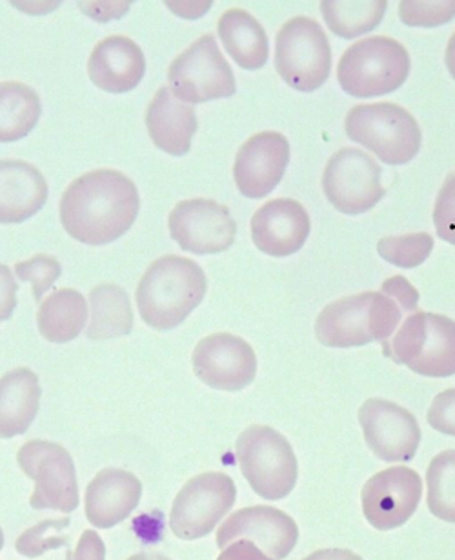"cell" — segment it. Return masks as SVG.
I'll return each instance as SVG.
<instances>
[{
    "instance_id": "obj_31",
    "label": "cell",
    "mask_w": 455,
    "mask_h": 560,
    "mask_svg": "<svg viewBox=\"0 0 455 560\" xmlns=\"http://www.w3.org/2000/svg\"><path fill=\"white\" fill-rule=\"evenodd\" d=\"M432 249H434V237L427 232L383 237L377 243L381 259L405 270L418 268L427 262Z\"/></svg>"
},
{
    "instance_id": "obj_9",
    "label": "cell",
    "mask_w": 455,
    "mask_h": 560,
    "mask_svg": "<svg viewBox=\"0 0 455 560\" xmlns=\"http://www.w3.org/2000/svg\"><path fill=\"white\" fill-rule=\"evenodd\" d=\"M168 82L175 97L191 106L233 97L237 92L232 66L228 65L212 33L172 60Z\"/></svg>"
},
{
    "instance_id": "obj_13",
    "label": "cell",
    "mask_w": 455,
    "mask_h": 560,
    "mask_svg": "<svg viewBox=\"0 0 455 560\" xmlns=\"http://www.w3.org/2000/svg\"><path fill=\"white\" fill-rule=\"evenodd\" d=\"M168 228L179 248L196 255L226 252L237 237L232 213L212 199L183 200L170 213Z\"/></svg>"
},
{
    "instance_id": "obj_20",
    "label": "cell",
    "mask_w": 455,
    "mask_h": 560,
    "mask_svg": "<svg viewBox=\"0 0 455 560\" xmlns=\"http://www.w3.org/2000/svg\"><path fill=\"white\" fill-rule=\"evenodd\" d=\"M147 73V57L141 46L125 37L112 35L93 48L88 60V75L95 86L108 93L131 92Z\"/></svg>"
},
{
    "instance_id": "obj_6",
    "label": "cell",
    "mask_w": 455,
    "mask_h": 560,
    "mask_svg": "<svg viewBox=\"0 0 455 560\" xmlns=\"http://www.w3.org/2000/svg\"><path fill=\"white\" fill-rule=\"evenodd\" d=\"M347 136L374 151L380 161L402 166L421 151L423 133L408 109L392 103L359 104L345 119Z\"/></svg>"
},
{
    "instance_id": "obj_30",
    "label": "cell",
    "mask_w": 455,
    "mask_h": 560,
    "mask_svg": "<svg viewBox=\"0 0 455 560\" xmlns=\"http://www.w3.org/2000/svg\"><path fill=\"white\" fill-rule=\"evenodd\" d=\"M429 510L434 517L455 524V450L440 453L427 471Z\"/></svg>"
},
{
    "instance_id": "obj_28",
    "label": "cell",
    "mask_w": 455,
    "mask_h": 560,
    "mask_svg": "<svg viewBox=\"0 0 455 560\" xmlns=\"http://www.w3.org/2000/svg\"><path fill=\"white\" fill-rule=\"evenodd\" d=\"M43 114L37 92L22 82H0V142H15L32 133Z\"/></svg>"
},
{
    "instance_id": "obj_33",
    "label": "cell",
    "mask_w": 455,
    "mask_h": 560,
    "mask_svg": "<svg viewBox=\"0 0 455 560\" xmlns=\"http://www.w3.org/2000/svg\"><path fill=\"white\" fill-rule=\"evenodd\" d=\"M399 16L407 26L440 27L455 19V0H402Z\"/></svg>"
},
{
    "instance_id": "obj_26",
    "label": "cell",
    "mask_w": 455,
    "mask_h": 560,
    "mask_svg": "<svg viewBox=\"0 0 455 560\" xmlns=\"http://www.w3.org/2000/svg\"><path fill=\"white\" fill-rule=\"evenodd\" d=\"M88 302L81 291L65 288L46 296L37 312L38 331L54 345H66L84 331Z\"/></svg>"
},
{
    "instance_id": "obj_37",
    "label": "cell",
    "mask_w": 455,
    "mask_h": 560,
    "mask_svg": "<svg viewBox=\"0 0 455 560\" xmlns=\"http://www.w3.org/2000/svg\"><path fill=\"white\" fill-rule=\"evenodd\" d=\"M16 291L19 284L15 282L13 271L5 265H0V323L11 318L16 307Z\"/></svg>"
},
{
    "instance_id": "obj_14",
    "label": "cell",
    "mask_w": 455,
    "mask_h": 560,
    "mask_svg": "<svg viewBox=\"0 0 455 560\" xmlns=\"http://www.w3.org/2000/svg\"><path fill=\"white\" fill-rule=\"evenodd\" d=\"M423 480L418 471L396 466L383 469L364 485L361 506L370 526L380 532L401 528L418 510Z\"/></svg>"
},
{
    "instance_id": "obj_18",
    "label": "cell",
    "mask_w": 455,
    "mask_h": 560,
    "mask_svg": "<svg viewBox=\"0 0 455 560\" xmlns=\"http://www.w3.org/2000/svg\"><path fill=\"white\" fill-rule=\"evenodd\" d=\"M290 164V142L277 131L249 137L233 162L235 186L248 199H262L281 183Z\"/></svg>"
},
{
    "instance_id": "obj_40",
    "label": "cell",
    "mask_w": 455,
    "mask_h": 560,
    "mask_svg": "<svg viewBox=\"0 0 455 560\" xmlns=\"http://www.w3.org/2000/svg\"><path fill=\"white\" fill-rule=\"evenodd\" d=\"M303 560H363V557H359L358 553H353L350 550H319L306 557Z\"/></svg>"
},
{
    "instance_id": "obj_12",
    "label": "cell",
    "mask_w": 455,
    "mask_h": 560,
    "mask_svg": "<svg viewBox=\"0 0 455 560\" xmlns=\"http://www.w3.org/2000/svg\"><path fill=\"white\" fill-rule=\"evenodd\" d=\"M380 164L358 148H342L330 156L323 173L326 199L345 215H361L385 197Z\"/></svg>"
},
{
    "instance_id": "obj_36",
    "label": "cell",
    "mask_w": 455,
    "mask_h": 560,
    "mask_svg": "<svg viewBox=\"0 0 455 560\" xmlns=\"http://www.w3.org/2000/svg\"><path fill=\"white\" fill-rule=\"evenodd\" d=\"M427 419L434 430L455 436V388L446 389L435 397Z\"/></svg>"
},
{
    "instance_id": "obj_17",
    "label": "cell",
    "mask_w": 455,
    "mask_h": 560,
    "mask_svg": "<svg viewBox=\"0 0 455 560\" xmlns=\"http://www.w3.org/2000/svg\"><path fill=\"white\" fill-rule=\"evenodd\" d=\"M298 539L295 521L270 506L243 508L230 515L218 532L221 550L237 540H249L273 560L287 559L298 545Z\"/></svg>"
},
{
    "instance_id": "obj_29",
    "label": "cell",
    "mask_w": 455,
    "mask_h": 560,
    "mask_svg": "<svg viewBox=\"0 0 455 560\" xmlns=\"http://www.w3.org/2000/svg\"><path fill=\"white\" fill-rule=\"evenodd\" d=\"M386 0H323L320 11L326 26L337 37L358 38L374 32L385 19Z\"/></svg>"
},
{
    "instance_id": "obj_35",
    "label": "cell",
    "mask_w": 455,
    "mask_h": 560,
    "mask_svg": "<svg viewBox=\"0 0 455 560\" xmlns=\"http://www.w3.org/2000/svg\"><path fill=\"white\" fill-rule=\"evenodd\" d=\"M434 226L441 241L455 246V172L446 175L435 199Z\"/></svg>"
},
{
    "instance_id": "obj_44",
    "label": "cell",
    "mask_w": 455,
    "mask_h": 560,
    "mask_svg": "<svg viewBox=\"0 0 455 560\" xmlns=\"http://www.w3.org/2000/svg\"><path fill=\"white\" fill-rule=\"evenodd\" d=\"M66 560H73V553H71V550L66 551Z\"/></svg>"
},
{
    "instance_id": "obj_8",
    "label": "cell",
    "mask_w": 455,
    "mask_h": 560,
    "mask_svg": "<svg viewBox=\"0 0 455 560\" xmlns=\"http://www.w3.org/2000/svg\"><path fill=\"white\" fill-rule=\"evenodd\" d=\"M276 70L298 92L319 90L331 71L330 40L319 22L293 16L276 38Z\"/></svg>"
},
{
    "instance_id": "obj_15",
    "label": "cell",
    "mask_w": 455,
    "mask_h": 560,
    "mask_svg": "<svg viewBox=\"0 0 455 560\" xmlns=\"http://www.w3.org/2000/svg\"><path fill=\"white\" fill-rule=\"evenodd\" d=\"M364 441L385 463H408L421 444V430L413 413L385 399H369L359 408Z\"/></svg>"
},
{
    "instance_id": "obj_1",
    "label": "cell",
    "mask_w": 455,
    "mask_h": 560,
    "mask_svg": "<svg viewBox=\"0 0 455 560\" xmlns=\"http://www.w3.org/2000/svg\"><path fill=\"white\" fill-rule=\"evenodd\" d=\"M141 197L136 183L115 170H95L75 178L60 200L66 232L88 246L122 237L136 222Z\"/></svg>"
},
{
    "instance_id": "obj_23",
    "label": "cell",
    "mask_w": 455,
    "mask_h": 560,
    "mask_svg": "<svg viewBox=\"0 0 455 560\" xmlns=\"http://www.w3.org/2000/svg\"><path fill=\"white\" fill-rule=\"evenodd\" d=\"M147 128L159 150L168 155H186L197 131L196 106L183 103L168 86H163L148 106Z\"/></svg>"
},
{
    "instance_id": "obj_27",
    "label": "cell",
    "mask_w": 455,
    "mask_h": 560,
    "mask_svg": "<svg viewBox=\"0 0 455 560\" xmlns=\"http://www.w3.org/2000/svg\"><path fill=\"white\" fill-rule=\"evenodd\" d=\"M133 329L130 296L117 284H98L90 293V340H108L125 337Z\"/></svg>"
},
{
    "instance_id": "obj_16",
    "label": "cell",
    "mask_w": 455,
    "mask_h": 560,
    "mask_svg": "<svg viewBox=\"0 0 455 560\" xmlns=\"http://www.w3.org/2000/svg\"><path fill=\"white\" fill-rule=\"evenodd\" d=\"M191 364L202 383L221 392H241L257 375L254 348L232 334H213L199 340Z\"/></svg>"
},
{
    "instance_id": "obj_43",
    "label": "cell",
    "mask_w": 455,
    "mask_h": 560,
    "mask_svg": "<svg viewBox=\"0 0 455 560\" xmlns=\"http://www.w3.org/2000/svg\"><path fill=\"white\" fill-rule=\"evenodd\" d=\"M4 548V534H2V528H0V550Z\"/></svg>"
},
{
    "instance_id": "obj_11",
    "label": "cell",
    "mask_w": 455,
    "mask_h": 560,
    "mask_svg": "<svg viewBox=\"0 0 455 560\" xmlns=\"http://www.w3.org/2000/svg\"><path fill=\"white\" fill-rule=\"evenodd\" d=\"M237 499L232 477L219 471L197 475L175 497L170 528L175 537L197 540L212 534L219 521L230 513Z\"/></svg>"
},
{
    "instance_id": "obj_24",
    "label": "cell",
    "mask_w": 455,
    "mask_h": 560,
    "mask_svg": "<svg viewBox=\"0 0 455 560\" xmlns=\"http://www.w3.org/2000/svg\"><path fill=\"white\" fill-rule=\"evenodd\" d=\"M40 395V383L30 368H16L0 377V439H13L30 430Z\"/></svg>"
},
{
    "instance_id": "obj_25",
    "label": "cell",
    "mask_w": 455,
    "mask_h": 560,
    "mask_svg": "<svg viewBox=\"0 0 455 560\" xmlns=\"http://www.w3.org/2000/svg\"><path fill=\"white\" fill-rule=\"evenodd\" d=\"M218 30L228 55L243 70L257 71L268 62L270 43L265 27L248 11L238 8L224 11Z\"/></svg>"
},
{
    "instance_id": "obj_21",
    "label": "cell",
    "mask_w": 455,
    "mask_h": 560,
    "mask_svg": "<svg viewBox=\"0 0 455 560\" xmlns=\"http://www.w3.org/2000/svg\"><path fill=\"white\" fill-rule=\"evenodd\" d=\"M142 495L141 480L126 469L106 468L86 488V518L95 528H115L136 512Z\"/></svg>"
},
{
    "instance_id": "obj_34",
    "label": "cell",
    "mask_w": 455,
    "mask_h": 560,
    "mask_svg": "<svg viewBox=\"0 0 455 560\" xmlns=\"http://www.w3.org/2000/svg\"><path fill=\"white\" fill-rule=\"evenodd\" d=\"M15 276L33 285L37 301H43L44 293L62 276V266L51 255L38 254L32 259L15 265Z\"/></svg>"
},
{
    "instance_id": "obj_7",
    "label": "cell",
    "mask_w": 455,
    "mask_h": 560,
    "mask_svg": "<svg viewBox=\"0 0 455 560\" xmlns=\"http://www.w3.org/2000/svg\"><path fill=\"white\" fill-rule=\"evenodd\" d=\"M238 468L266 501H282L298 485V457L287 436L270 425H249L235 442Z\"/></svg>"
},
{
    "instance_id": "obj_10",
    "label": "cell",
    "mask_w": 455,
    "mask_h": 560,
    "mask_svg": "<svg viewBox=\"0 0 455 560\" xmlns=\"http://www.w3.org/2000/svg\"><path fill=\"white\" fill-rule=\"evenodd\" d=\"M16 463L35 482L30 499L33 510L75 512L79 508L75 463L65 447L55 442L30 441L16 453Z\"/></svg>"
},
{
    "instance_id": "obj_4",
    "label": "cell",
    "mask_w": 455,
    "mask_h": 560,
    "mask_svg": "<svg viewBox=\"0 0 455 560\" xmlns=\"http://www.w3.org/2000/svg\"><path fill=\"white\" fill-rule=\"evenodd\" d=\"M385 355L423 377L455 375V320L438 313H410L383 345Z\"/></svg>"
},
{
    "instance_id": "obj_19",
    "label": "cell",
    "mask_w": 455,
    "mask_h": 560,
    "mask_svg": "<svg viewBox=\"0 0 455 560\" xmlns=\"http://www.w3.org/2000/svg\"><path fill=\"white\" fill-rule=\"evenodd\" d=\"M308 235V211L299 200H268L252 217L254 244L270 257L282 259L298 254Z\"/></svg>"
},
{
    "instance_id": "obj_42",
    "label": "cell",
    "mask_w": 455,
    "mask_h": 560,
    "mask_svg": "<svg viewBox=\"0 0 455 560\" xmlns=\"http://www.w3.org/2000/svg\"><path fill=\"white\" fill-rule=\"evenodd\" d=\"M128 560H172L168 557L161 556V553H137Z\"/></svg>"
},
{
    "instance_id": "obj_5",
    "label": "cell",
    "mask_w": 455,
    "mask_h": 560,
    "mask_svg": "<svg viewBox=\"0 0 455 560\" xmlns=\"http://www.w3.org/2000/svg\"><path fill=\"white\" fill-rule=\"evenodd\" d=\"M412 70L408 49L390 37L358 40L342 54L337 81L355 98H372L396 92Z\"/></svg>"
},
{
    "instance_id": "obj_2",
    "label": "cell",
    "mask_w": 455,
    "mask_h": 560,
    "mask_svg": "<svg viewBox=\"0 0 455 560\" xmlns=\"http://www.w3.org/2000/svg\"><path fill=\"white\" fill-rule=\"evenodd\" d=\"M419 291L405 277L383 282L381 291H364L330 302L315 320V335L328 348H358L392 339L405 315L418 312Z\"/></svg>"
},
{
    "instance_id": "obj_3",
    "label": "cell",
    "mask_w": 455,
    "mask_h": 560,
    "mask_svg": "<svg viewBox=\"0 0 455 560\" xmlns=\"http://www.w3.org/2000/svg\"><path fill=\"white\" fill-rule=\"evenodd\" d=\"M207 273L196 260L164 255L137 285V307L150 328L170 331L190 317L207 295Z\"/></svg>"
},
{
    "instance_id": "obj_22",
    "label": "cell",
    "mask_w": 455,
    "mask_h": 560,
    "mask_svg": "<svg viewBox=\"0 0 455 560\" xmlns=\"http://www.w3.org/2000/svg\"><path fill=\"white\" fill-rule=\"evenodd\" d=\"M48 183L26 161H0V224H19L37 215L48 200Z\"/></svg>"
},
{
    "instance_id": "obj_39",
    "label": "cell",
    "mask_w": 455,
    "mask_h": 560,
    "mask_svg": "<svg viewBox=\"0 0 455 560\" xmlns=\"http://www.w3.org/2000/svg\"><path fill=\"white\" fill-rule=\"evenodd\" d=\"M218 560H273L249 540H237L226 546Z\"/></svg>"
},
{
    "instance_id": "obj_38",
    "label": "cell",
    "mask_w": 455,
    "mask_h": 560,
    "mask_svg": "<svg viewBox=\"0 0 455 560\" xmlns=\"http://www.w3.org/2000/svg\"><path fill=\"white\" fill-rule=\"evenodd\" d=\"M73 560H106V546L95 529H86L81 535Z\"/></svg>"
},
{
    "instance_id": "obj_32",
    "label": "cell",
    "mask_w": 455,
    "mask_h": 560,
    "mask_svg": "<svg viewBox=\"0 0 455 560\" xmlns=\"http://www.w3.org/2000/svg\"><path fill=\"white\" fill-rule=\"evenodd\" d=\"M70 528V518H54V521H44L37 526L26 529L24 534L16 539L15 548L21 556L37 559L44 556L46 551L68 548L70 539L65 534Z\"/></svg>"
},
{
    "instance_id": "obj_41",
    "label": "cell",
    "mask_w": 455,
    "mask_h": 560,
    "mask_svg": "<svg viewBox=\"0 0 455 560\" xmlns=\"http://www.w3.org/2000/svg\"><path fill=\"white\" fill-rule=\"evenodd\" d=\"M445 62L446 68L451 71V75L455 79V33L452 35L448 44H446Z\"/></svg>"
}]
</instances>
